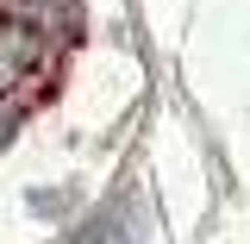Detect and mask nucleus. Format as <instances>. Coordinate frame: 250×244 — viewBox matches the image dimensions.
Segmentation results:
<instances>
[{"instance_id":"obj_3","label":"nucleus","mask_w":250,"mask_h":244,"mask_svg":"<svg viewBox=\"0 0 250 244\" xmlns=\"http://www.w3.org/2000/svg\"><path fill=\"white\" fill-rule=\"evenodd\" d=\"M19 119H25V107H19V100H0V151L13 144V132H19Z\"/></svg>"},{"instance_id":"obj_2","label":"nucleus","mask_w":250,"mask_h":244,"mask_svg":"<svg viewBox=\"0 0 250 244\" xmlns=\"http://www.w3.org/2000/svg\"><path fill=\"white\" fill-rule=\"evenodd\" d=\"M0 19L38 31L44 44H75L82 38V0H0Z\"/></svg>"},{"instance_id":"obj_1","label":"nucleus","mask_w":250,"mask_h":244,"mask_svg":"<svg viewBox=\"0 0 250 244\" xmlns=\"http://www.w3.org/2000/svg\"><path fill=\"white\" fill-rule=\"evenodd\" d=\"M57 44H44L38 31L13 25V19H0V100H19L25 107V94H38L50 75H57Z\"/></svg>"}]
</instances>
